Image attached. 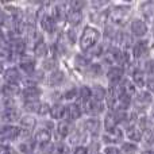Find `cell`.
<instances>
[{
  "mask_svg": "<svg viewBox=\"0 0 154 154\" xmlns=\"http://www.w3.org/2000/svg\"><path fill=\"white\" fill-rule=\"evenodd\" d=\"M101 41V30L97 27H93L91 24H85L82 27V31L79 35V46L80 53H88L92 48H95Z\"/></svg>",
  "mask_w": 154,
  "mask_h": 154,
  "instance_id": "obj_1",
  "label": "cell"
},
{
  "mask_svg": "<svg viewBox=\"0 0 154 154\" xmlns=\"http://www.w3.org/2000/svg\"><path fill=\"white\" fill-rule=\"evenodd\" d=\"M153 104V95L149 93L146 89H139L133 97V104H131V111L135 112L138 116L146 115L149 111L150 106Z\"/></svg>",
  "mask_w": 154,
  "mask_h": 154,
  "instance_id": "obj_2",
  "label": "cell"
},
{
  "mask_svg": "<svg viewBox=\"0 0 154 154\" xmlns=\"http://www.w3.org/2000/svg\"><path fill=\"white\" fill-rule=\"evenodd\" d=\"M127 30L134 37V39H145V37L149 32V23L139 16H135V18H131V20L128 22Z\"/></svg>",
  "mask_w": 154,
  "mask_h": 154,
  "instance_id": "obj_3",
  "label": "cell"
},
{
  "mask_svg": "<svg viewBox=\"0 0 154 154\" xmlns=\"http://www.w3.org/2000/svg\"><path fill=\"white\" fill-rule=\"evenodd\" d=\"M131 57L135 62H143L149 58L150 54V42L147 39H135L133 48L130 49Z\"/></svg>",
  "mask_w": 154,
  "mask_h": 154,
  "instance_id": "obj_4",
  "label": "cell"
},
{
  "mask_svg": "<svg viewBox=\"0 0 154 154\" xmlns=\"http://www.w3.org/2000/svg\"><path fill=\"white\" fill-rule=\"evenodd\" d=\"M79 126L88 134L89 138H100L103 131L101 128V120L99 118H82L79 122Z\"/></svg>",
  "mask_w": 154,
  "mask_h": 154,
  "instance_id": "obj_5",
  "label": "cell"
},
{
  "mask_svg": "<svg viewBox=\"0 0 154 154\" xmlns=\"http://www.w3.org/2000/svg\"><path fill=\"white\" fill-rule=\"evenodd\" d=\"M68 84V75L62 68H58L54 72L46 76L45 85L49 89H61L64 85Z\"/></svg>",
  "mask_w": 154,
  "mask_h": 154,
  "instance_id": "obj_6",
  "label": "cell"
},
{
  "mask_svg": "<svg viewBox=\"0 0 154 154\" xmlns=\"http://www.w3.org/2000/svg\"><path fill=\"white\" fill-rule=\"evenodd\" d=\"M80 108L82 109V114H84L85 118H99V119H101L104 112L107 111L103 101H96V100H92V99L89 101H87L85 104L80 106Z\"/></svg>",
  "mask_w": 154,
  "mask_h": 154,
  "instance_id": "obj_7",
  "label": "cell"
},
{
  "mask_svg": "<svg viewBox=\"0 0 154 154\" xmlns=\"http://www.w3.org/2000/svg\"><path fill=\"white\" fill-rule=\"evenodd\" d=\"M16 66L19 68V70L22 72L23 76H30L31 73H34L38 69V61L31 53H26L22 57H19L16 60Z\"/></svg>",
  "mask_w": 154,
  "mask_h": 154,
  "instance_id": "obj_8",
  "label": "cell"
},
{
  "mask_svg": "<svg viewBox=\"0 0 154 154\" xmlns=\"http://www.w3.org/2000/svg\"><path fill=\"white\" fill-rule=\"evenodd\" d=\"M75 127V123H70L64 119L60 120V122H56L53 130V139H56V141H68V138L73 133Z\"/></svg>",
  "mask_w": 154,
  "mask_h": 154,
  "instance_id": "obj_9",
  "label": "cell"
},
{
  "mask_svg": "<svg viewBox=\"0 0 154 154\" xmlns=\"http://www.w3.org/2000/svg\"><path fill=\"white\" fill-rule=\"evenodd\" d=\"M43 95H45V89H43V87H39V85H27V87H22L20 103L42 100Z\"/></svg>",
  "mask_w": 154,
  "mask_h": 154,
  "instance_id": "obj_10",
  "label": "cell"
},
{
  "mask_svg": "<svg viewBox=\"0 0 154 154\" xmlns=\"http://www.w3.org/2000/svg\"><path fill=\"white\" fill-rule=\"evenodd\" d=\"M125 141V131L123 128L116 127L109 131H101L100 142L103 146H111V145H120Z\"/></svg>",
  "mask_w": 154,
  "mask_h": 154,
  "instance_id": "obj_11",
  "label": "cell"
},
{
  "mask_svg": "<svg viewBox=\"0 0 154 154\" xmlns=\"http://www.w3.org/2000/svg\"><path fill=\"white\" fill-rule=\"evenodd\" d=\"M7 46H8V49H10L11 54L14 56V58H15V61L19 58V57H22L23 54H26L30 51V48L26 43V41H24L22 37H19V35H15V37L11 38L10 42L7 43Z\"/></svg>",
  "mask_w": 154,
  "mask_h": 154,
  "instance_id": "obj_12",
  "label": "cell"
},
{
  "mask_svg": "<svg viewBox=\"0 0 154 154\" xmlns=\"http://www.w3.org/2000/svg\"><path fill=\"white\" fill-rule=\"evenodd\" d=\"M20 128L18 127V125H3L0 123V139L8 142L11 145H15V142L20 137Z\"/></svg>",
  "mask_w": 154,
  "mask_h": 154,
  "instance_id": "obj_13",
  "label": "cell"
},
{
  "mask_svg": "<svg viewBox=\"0 0 154 154\" xmlns=\"http://www.w3.org/2000/svg\"><path fill=\"white\" fill-rule=\"evenodd\" d=\"M22 80H23V75L19 70V68L16 65H7L3 70L2 75V82L5 84H22Z\"/></svg>",
  "mask_w": 154,
  "mask_h": 154,
  "instance_id": "obj_14",
  "label": "cell"
},
{
  "mask_svg": "<svg viewBox=\"0 0 154 154\" xmlns=\"http://www.w3.org/2000/svg\"><path fill=\"white\" fill-rule=\"evenodd\" d=\"M104 77L107 80V85H118L126 77V72L123 68L118 66V65H112L106 69Z\"/></svg>",
  "mask_w": 154,
  "mask_h": 154,
  "instance_id": "obj_15",
  "label": "cell"
},
{
  "mask_svg": "<svg viewBox=\"0 0 154 154\" xmlns=\"http://www.w3.org/2000/svg\"><path fill=\"white\" fill-rule=\"evenodd\" d=\"M84 118L82 109L80 106L73 101V103H65V112H64V120H68L70 123H79Z\"/></svg>",
  "mask_w": 154,
  "mask_h": 154,
  "instance_id": "obj_16",
  "label": "cell"
},
{
  "mask_svg": "<svg viewBox=\"0 0 154 154\" xmlns=\"http://www.w3.org/2000/svg\"><path fill=\"white\" fill-rule=\"evenodd\" d=\"M30 53L37 58V61L46 58V57L50 56V42H48L46 38H42V39H39L38 42H35L32 45Z\"/></svg>",
  "mask_w": 154,
  "mask_h": 154,
  "instance_id": "obj_17",
  "label": "cell"
},
{
  "mask_svg": "<svg viewBox=\"0 0 154 154\" xmlns=\"http://www.w3.org/2000/svg\"><path fill=\"white\" fill-rule=\"evenodd\" d=\"M23 115V111L20 108H10L0 111V123L3 125H18L19 119Z\"/></svg>",
  "mask_w": 154,
  "mask_h": 154,
  "instance_id": "obj_18",
  "label": "cell"
},
{
  "mask_svg": "<svg viewBox=\"0 0 154 154\" xmlns=\"http://www.w3.org/2000/svg\"><path fill=\"white\" fill-rule=\"evenodd\" d=\"M104 73H106V68H104L99 61H92L89 65H88L87 69L82 72V75H84L85 79H89V80H92V81L96 82L97 80H100L101 77L104 76Z\"/></svg>",
  "mask_w": 154,
  "mask_h": 154,
  "instance_id": "obj_19",
  "label": "cell"
},
{
  "mask_svg": "<svg viewBox=\"0 0 154 154\" xmlns=\"http://www.w3.org/2000/svg\"><path fill=\"white\" fill-rule=\"evenodd\" d=\"M37 125H38V118L30 114H23L18 122V127L20 128V131H23V133H31V134L35 130Z\"/></svg>",
  "mask_w": 154,
  "mask_h": 154,
  "instance_id": "obj_20",
  "label": "cell"
},
{
  "mask_svg": "<svg viewBox=\"0 0 154 154\" xmlns=\"http://www.w3.org/2000/svg\"><path fill=\"white\" fill-rule=\"evenodd\" d=\"M89 22L91 26L97 27V29H103V26L108 22V8L103 11H91L89 14Z\"/></svg>",
  "mask_w": 154,
  "mask_h": 154,
  "instance_id": "obj_21",
  "label": "cell"
},
{
  "mask_svg": "<svg viewBox=\"0 0 154 154\" xmlns=\"http://www.w3.org/2000/svg\"><path fill=\"white\" fill-rule=\"evenodd\" d=\"M22 85L19 84H5L2 82V89H0V96L10 99H20Z\"/></svg>",
  "mask_w": 154,
  "mask_h": 154,
  "instance_id": "obj_22",
  "label": "cell"
},
{
  "mask_svg": "<svg viewBox=\"0 0 154 154\" xmlns=\"http://www.w3.org/2000/svg\"><path fill=\"white\" fill-rule=\"evenodd\" d=\"M82 19H84V12L82 11L69 10L66 14V20H65V26L70 27V29H76L81 26Z\"/></svg>",
  "mask_w": 154,
  "mask_h": 154,
  "instance_id": "obj_23",
  "label": "cell"
},
{
  "mask_svg": "<svg viewBox=\"0 0 154 154\" xmlns=\"http://www.w3.org/2000/svg\"><path fill=\"white\" fill-rule=\"evenodd\" d=\"M39 68L42 72H45L46 75H49V73H51V72H54L56 69H58V68H61L60 66V60L58 58H56L54 56H49V57H46V58H43V60H41L39 61Z\"/></svg>",
  "mask_w": 154,
  "mask_h": 154,
  "instance_id": "obj_24",
  "label": "cell"
},
{
  "mask_svg": "<svg viewBox=\"0 0 154 154\" xmlns=\"http://www.w3.org/2000/svg\"><path fill=\"white\" fill-rule=\"evenodd\" d=\"M100 120H101V128H103V131H109V130H114V128L119 127L114 111L107 109V111L104 112V115L101 116Z\"/></svg>",
  "mask_w": 154,
  "mask_h": 154,
  "instance_id": "obj_25",
  "label": "cell"
},
{
  "mask_svg": "<svg viewBox=\"0 0 154 154\" xmlns=\"http://www.w3.org/2000/svg\"><path fill=\"white\" fill-rule=\"evenodd\" d=\"M91 62H92V61H91V60L87 57V54L80 53V51H79V53H76V54H73V57H72V66L75 68L77 72H80V73L84 72Z\"/></svg>",
  "mask_w": 154,
  "mask_h": 154,
  "instance_id": "obj_26",
  "label": "cell"
},
{
  "mask_svg": "<svg viewBox=\"0 0 154 154\" xmlns=\"http://www.w3.org/2000/svg\"><path fill=\"white\" fill-rule=\"evenodd\" d=\"M92 99V92H91V85L89 84H80L77 87V99L75 103L79 106H82L87 101Z\"/></svg>",
  "mask_w": 154,
  "mask_h": 154,
  "instance_id": "obj_27",
  "label": "cell"
},
{
  "mask_svg": "<svg viewBox=\"0 0 154 154\" xmlns=\"http://www.w3.org/2000/svg\"><path fill=\"white\" fill-rule=\"evenodd\" d=\"M107 85L101 84V82L96 81V82H92L91 84V92H92V100H96V101H103L104 103V99L107 96Z\"/></svg>",
  "mask_w": 154,
  "mask_h": 154,
  "instance_id": "obj_28",
  "label": "cell"
},
{
  "mask_svg": "<svg viewBox=\"0 0 154 154\" xmlns=\"http://www.w3.org/2000/svg\"><path fill=\"white\" fill-rule=\"evenodd\" d=\"M77 87L76 84H66L61 88V96L64 103H73L77 99Z\"/></svg>",
  "mask_w": 154,
  "mask_h": 154,
  "instance_id": "obj_29",
  "label": "cell"
},
{
  "mask_svg": "<svg viewBox=\"0 0 154 154\" xmlns=\"http://www.w3.org/2000/svg\"><path fill=\"white\" fill-rule=\"evenodd\" d=\"M64 112H65V103H51L48 118L50 120H53L54 123L60 122V120L64 119Z\"/></svg>",
  "mask_w": 154,
  "mask_h": 154,
  "instance_id": "obj_30",
  "label": "cell"
},
{
  "mask_svg": "<svg viewBox=\"0 0 154 154\" xmlns=\"http://www.w3.org/2000/svg\"><path fill=\"white\" fill-rule=\"evenodd\" d=\"M123 131H125V139L126 141L133 142V143H137V145H139L142 142L143 133L137 127V125L130 126V127H127L126 130H123Z\"/></svg>",
  "mask_w": 154,
  "mask_h": 154,
  "instance_id": "obj_31",
  "label": "cell"
},
{
  "mask_svg": "<svg viewBox=\"0 0 154 154\" xmlns=\"http://www.w3.org/2000/svg\"><path fill=\"white\" fill-rule=\"evenodd\" d=\"M79 35L80 34L77 32V30L70 29V27H66V29L64 30V32H61L62 39L65 41V43H66L70 49L77 45V42H79Z\"/></svg>",
  "mask_w": 154,
  "mask_h": 154,
  "instance_id": "obj_32",
  "label": "cell"
},
{
  "mask_svg": "<svg viewBox=\"0 0 154 154\" xmlns=\"http://www.w3.org/2000/svg\"><path fill=\"white\" fill-rule=\"evenodd\" d=\"M85 147H87L88 154H101L104 146L100 142V138H91L85 145Z\"/></svg>",
  "mask_w": 154,
  "mask_h": 154,
  "instance_id": "obj_33",
  "label": "cell"
},
{
  "mask_svg": "<svg viewBox=\"0 0 154 154\" xmlns=\"http://www.w3.org/2000/svg\"><path fill=\"white\" fill-rule=\"evenodd\" d=\"M137 127L142 131V133H146V131L152 130L153 127V120L149 118V115H141L138 116V120H137Z\"/></svg>",
  "mask_w": 154,
  "mask_h": 154,
  "instance_id": "obj_34",
  "label": "cell"
},
{
  "mask_svg": "<svg viewBox=\"0 0 154 154\" xmlns=\"http://www.w3.org/2000/svg\"><path fill=\"white\" fill-rule=\"evenodd\" d=\"M119 147L123 154H139V150H141L139 149V145L128 142V141H126V139L119 145Z\"/></svg>",
  "mask_w": 154,
  "mask_h": 154,
  "instance_id": "obj_35",
  "label": "cell"
},
{
  "mask_svg": "<svg viewBox=\"0 0 154 154\" xmlns=\"http://www.w3.org/2000/svg\"><path fill=\"white\" fill-rule=\"evenodd\" d=\"M141 143L146 147L145 150H153V147H154V128L146 131V133H143Z\"/></svg>",
  "mask_w": 154,
  "mask_h": 154,
  "instance_id": "obj_36",
  "label": "cell"
},
{
  "mask_svg": "<svg viewBox=\"0 0 154 154\" xmlns=\"http://www.w3.org/2000/svg\"><path fill=\"white\" fill-rule=\"evenodd\" d=\"M56 147H54V154H70L72 153V146L66 141H54Z\"/></svg>",
  "mask_w": 154,
  "mask_h": 154,
  "instance_id": "obj_37",
  "label": "cell"
},
{
  "mask_svg": "<svg viewBox=\"0 0 154 154\" xmlns=\"http://www.w3.org/2000/svg\"><path fill=\"white\" fill-rule=\"evenodd\" d=\"M141 68L147 77H154V58H147L141 62Z\"/></svg>",
  "mask_w": 154,
  "mask_h": 154,
  "instance_id": "obj_38",
  "label": "cell"
},
{
  "mask_svg": "<svg viewBox=\"0 0 154 154\" xmlns=\"http://www.w3.org/2000/svg\"><path fill=\"white\" fill-rule=\"evenodd\" d=\"M54 147H56V142L51 141V142H48V143L37 146L35 153L37 154H54Z\"/></svg>",
  "mask_w": 154,
  "mask_h": 154,
  "instance_id": "obj_39",
  "label": "cell"
},
{
  "mask_svg": "<svg viewBox=\"0 0 154 154\" xmlns=\"http://www.w3.org/2000/svg\"><path fill=\"white\" fill-rule=\"evenodd\" d=\"M103 154H123L119 145H111V146H104Z\"/></svg>",
  "mask_w": 154,
  "mask_h": 154,
  "instance_id": "obj_40",
  "label": "cell"
},
{
  "mask_svg": "<svg viewBox=\"0 0 154 154\" xmlns=\"http://www.w3.org/2000/svg\"><path fill=\"white\" fill-rule=\"evenodd\" d=\"M145 89H146L149 93H152V95H154V77H147V79H146Z\"/></svg>",
  "mask_w": 154,
  "mask_h": 154,
  "instance_id": "obj_41",
  "label": "cell"
},
{
  "mask_svg": "<svg viewBox=\"0 0 154 154\" xmlns=\"http://www.w3.org/2000/svg\"><path fill=\"white\" fill-rule=\"evenodd\" d=\"M70 154H88V152H87L85 145H80V146L72 147V153H70Z\"/></svg>",
  "mask_w": 154,
  "mask_h": 154,
  "instance_id": "obj_42",
  "label": "cell"
},
{
  "mask_svg": "<svg viewBox=\"0 0 154 154\" xmlns=\"http://www.w3.org/2000/svg\"><path fill=\"white\" fill-rule=\"evenodd\" d=\"M12 146L14 145H11V143H8V142L3 141V139H0V154H4L5 152H8Z\"/></svg>",
  "mask_w": 154,
  "mask_h": 154,
  "instance_id": "obj_43",
  "label": "cell"
},
{
  "mask_svg": "<svg viewBox=\"0 0 154 154\" xmlns=\"http://www.w3.org/2000/svg\"><path fill=\"white\" fill-rule=\"evenodd\" d=\"M149 118L153 120V123H154V103L152 104V107L149 108Z\"/></svg>",
  "mask_w": 154,
  "mask_h": 154,
  "instance_id": "obj_44",
  "label": "cell"
},
{
  "mask_svg": "<svg viewBox=\"0 0 154 154\" xmlns=\"http://www.w3.org/2000/svg\"><path fill=\"white\" fill-rule=\"evenodd\" d=\"M139 154H154V150H142Z\"/></svg>",
  "mask_w": 154,
  "mask_h": 154,
  "instance_id": "obj_45",
  "label": "cell"
},
{
  "mask_svg": "<svg viewBox=\"0 0 154 154\" xmlns=\"http://www.w3.org/2000/svg\"><path fill=\"white\" fill-rule=\"evenodd\" d=\"M0 111H2V106H0Z\"/></svg>",
  "mask_w": 154,
  "mask_h": 154,
  "instance_id": "obj_46",
  "label": "cell"
},
{
  "mask_svg": "<svg viewBox=\"0 0 154 154\" xmlns=\"http://www.w3.org/2000/svg\"><path fill=\"white\" fill-rule=\"evenodd\" d=\"M32 154H37V153H32Z\"/></svg>",
  "mask_w": 154,
  "mask_h": 154,
  "instance_id": "obj_47",
  "label": "cell"
},
{
  "mask_svg": "<svg viewBox=\"0 0 154 154\" xmlns=\"http://www.w3.org/2000/svg\"><path fill=\"white\" fill-rule=\"evenodd\" d=\"M101 154H103V153H101Z\"/></svg>",
  "mask_w": 154,
  "mask_h": 154,
  "instance_id": "obj_48",
  "label": "cell"
}]
</instances>
